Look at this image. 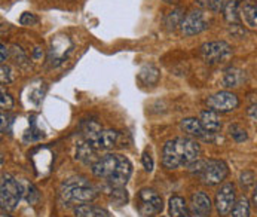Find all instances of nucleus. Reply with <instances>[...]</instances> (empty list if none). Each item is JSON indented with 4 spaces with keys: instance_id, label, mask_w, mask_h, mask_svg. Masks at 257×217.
I'll return each mask as SVG.
<instances>
[{
    "instance_id": "obj_1",
    "label": "nucleus",
    "mask_w": 257,
    "mask_h": 217,
    "mask_svg": "<svg viewBox=\"0 0 257 217\" xmlns=\"http://www.w3.org/2000/svg\"><path fill=\"white\" fill-rule=\"evenodd\" d=\"M91 168L95 177L106 180L111 187H123L133 174L131 161L117 153H109L98 158Z\"/></svg>"
},
{
    "instance_id": "obj_2",
    "label": "nucleus",
    "mask_w": 257,
    "mask_h": 217,
    "mask_svg": "<svg viewBox=\"0 0 257 217\" xmlns=\"http://www.w3.org/2000/svg\"><path fill=\"white\" fill-rule=\"evenodd\" d=\"M201 146L190 137H177L168 140L162 149V164L167 170H177L179 167L190 165L198 161Z\"/></svg>"
},
{
    "instance_id": "obj_3",
    "label": "nucleus",
    "mask_w": 257,
    "mask_h": 217,
    "mask_svg": "<svg viewBox=\"0 0 257 217\" xmlns=\"http://www.w3.org/2000/svg\"><path fill=\"white\" fill-rule=\"evenodd\" d=\"M82 137L95 150H110L119 142V133L114 130H103L94 121H85L80 125Z\"/></svg>"
},
{
    "instance_id": "obj_4",
    "label": "nucleus",
    "mask_w": 257,
    "mask_h": 217,
    "mask_svg": "<svg viewBox=\"0 0 257 217\" xmlns=\"http://www.w3.org/2000/svg\"><path fill=\"white\" fill-rule=\"evenodd\" d=\"M60 196L67 204H86L97 198L95 187L85 179H69L61 184Z\"/></svg>"
},
{
    "instance_id": "obj_5",
    "label": "nucleus",
    "mask_w": 257,
    "mask_h": 217,
    "mask_svg": "<svg viewBox=\"0 0 257 217\" xmlns=\"http://www.w3.org/2000/svg\"><path fill=\"white\" fill-rule=\"evenodd\" d=\"M23 186L21 183L12 177L11 174H3L0 181V205L3 210L12 211L20 204L23 196Z\"/></svg>"
},
{
    "instance_id": "obj_6",
    "label": "nucleus",
    "mask_w": 257,
    "mask_h": 217,
    "mask_svg": "<svg viewBox=\"0 0 257 217\" xmlns=\"http://www.w3.org/2000/svg\"><path fill=\"white\" fill-rule=\"evenodd\" d=\"M137 211L142 217H153L164 210L162 196L153 189H142L136 199Z\"/></svg>"
},
{
    "instance_id": "obj_7",
    "label": "nucleus",
    "mask_w": 257,
    "mask_h": 217,
    "mask_svg": "<svg viewBox=\"0 0 257 217\" xmlns=\"http://www.w3.org/2000/svg\"><path fill=\"white\" fill-rule=\"evenodd\" d=\"M199 55L208 66H214V64H220L230 58L232 48L224 40L208 42L199 48Z\"/></svg>"
},
{
    "instance_id": "obj_8",
    "label": "nucleus",
    "mask_w": 257,
    "mask_h": 217,
    "mask_svg": "<svg viewBox=\"0 0 257 217\" xmlns=\"http://www.w3.org/2000/svg\"><path fill=\"white\" fill-rule=\"evenodd\" d=\"M73 49V42L72 39L66 35H57L52 37L51 40V46L48 51V61L51 66L57 67L60 66L72 52Z\"/></svg>"
},
{
    "instance_id": "obj_9",
    "label": "nucleus",
    "mask_w": 257,
    "mask_h": 217,
    "mask_svg": "<svg viewBox=\"0 0 257 217\" xmlns=\"http://www.w3.org/2000/svg\"><path fill=\"white\" fill-rule=\"evenodd\" d=\"M229 174V168L224 161L221 159H208L204 161L202 171L199 174L201 180L208 186H216L220 184Z\"/></svg>"
},
{
    "instance_id": "obj_10",
    "label": "nucleus",
    "mask_w": 257,
    "mask_h": 217,
    "mask_svg": "<svg viewBox=\"0 0 257 217\" xmlns=\"http://www.w3.org/2000/svg\"><path fill=\"white\" fill-rule=\"evenodd\" d=\"M208 108L217 112V113H229L233 112L239 106V98L236 94L230 91H219L207 98Z\"/></svg>"
},
{
    "instance_id": "obj_11",
    "label": "nucleus",
    "mask_w": 257,
    "mask_h": 217,
    "mask_svg": "<svg viewBox=\"0 0 257 217\" xmlns=\"http://www.w3.org/2000/svg\"><path fill=\"white\" fill-rule=\"evenodd\" d=\"M180 29L184 36H195L208 29V21L202 11H192L184 17Z\"/></svg>"
},
{
    "instance_id": "obj_12",
    "label": "nucleus",
    "mask_w": 257,
    "mask_h": 217,
    "mask_svg": "<svg viewBox=\"0 0 257 217\" xmlns=\"http://www.w3.org/2000/svg\"><path fill=\"white\" fill-rule=\"evenodd\" d=\"M235 186L232 183H224L216 195V210L220 216H227L235 207Z\"/></svg>"
},
{
    "instance_id": "obj_13",
    "label": "nucleus",
    "mask_w": 257,
    "mask_h": 217,
    "mask_svg": "<svg viewBox=\"0 0 257 217\" xmlns=\"http://www.w3.org/2000/svg\"><path fill=\"white\" fill-rule=\"evenodd\" d=\"M190 213L196 217H208L211 214V199L204 192H195L190 196Z\"/></svg>"
},
{
    "instance_id": "obj_14",
    "label": "nucleus",
    "mask_w": 257,
    "mask_h": 217,
    "mask_svg": "<svg viewBox=\"0 0 257 217\" xmlns=\"http://www.w3.org/2000/svg\"><path fill=\"white\" fill-rule=\"evenodd\" d=\"M95 152H97V150L83 139V140H80V142L76 145L74 158H76L77 161H80L82 164H85V165H94L95 161L98 159V158L95 156Z\"/></svg>"
},
{
    "instance_id": "obj_15",
    "label": "nucleus",
    "mask_w": 257,
    "mask_h": 217,
    "mask_svg": "<svg viewBox=\"0 0 257 217\" xmlns=\"http://www.w3.org/2000/svg\"><path fill=\"white\" fill-rule=\"evenodd\" d=\"M199 121H201L204 130H205L208 134H217V133L220 131L221 119L217 112H214V110H211V108L204 110V112H201Z\"/></svg>"
},
{
    "instance_id": "obj_16",
    "label": "nucleus",
    "mask_w": 257,
    "mask_h": 217,
    "mask_svg": "<svg viewBox=\"0 0 257 217\" xmlns=\"http://www.w3.org/2000/svg\"><path fill=\"white\" fill-rule=\"evenodd\" d=\"M180 128L183 130L186 134H189L190 137H196V139H204V140H207L208 136H211V134H208V133L204 130L201 121L196 119V118H186V119H183V121L180 122Z\"/></svg>"
},
{
    "instance_id": "obj_17",
    "label": "nucleus",
    "mask_w": 257,
    "mask_h": 217,
    "mask_svg": "<svg viewBox=\"0 0 257 217\" xmlns=\"http://www.w3.org/2000/svg\"><path fill=\"white\" fill-rule=\"evenodd\" d=\"M239 15H241V21L247 27L257 29V5H254L250 0L242 2L241 8H239Z\"/></svg>"
},
{
    "instance_id": "obj_18",
    "label": "nucleus",
    "mask_w": 257,
    "mask_h": 217,
    "mask_svg": "<svg viewBox=\"0 0 257 217\" xmlns=\"http://www.w3.org/2000/svg\"><path fill=\"white\" fill-rule=\"evenodd\" d=\"M74 216L76 217H110V213L101 207L92 205V204H80L74 207Z\"/></svg>"
},
{
    "instance_id": "obj_19",
    "label": "nucleus",
    "mask_w": 257,
    "mask_h": 217,
    "mask_svg": "<svg viewBox=\"0 0 257 217\" xmlns=\"http://www.w3.org/2000/svg\"><path fill=\"white\" fill-rule=\"evenodd\" d=\"M159 77H161V72L153 64H145L139 72L140 82L146 86H155L159 82Z\"/></svg>"
},
{
    "instance_id": "obj_20",
    "label": "nucleus",
    "mask_w": 257,
    "mask_h": 217,
    "mask_svg": "<svg viewBox=\"0 0 257 217\" xmlns=\"http://www.w3.org/2000/svg\"><path fill=\"white\" fill-rule=\"evenodd\" d=\"M168 213L170 217H187L190 214V210L187 208L184 198L174 195L168 201Z\"/></svg>"
},
{
    "instance_id": "obj_21",
    "label": "nucleus",
    "mask_w": 257,
    "mask_h": 217,
    "mask_svg": "<svg viewBox=\"0 0 257 217\" xmlns=\"http://www.w3.org/2000/svg\"><path fill=\"white\" fill-rule=\"evenodd\" d=\"M244 79H245V73L242 72V70H239V69L232 67V69H227L224 72L223 85L226 88H236V86H239L244 82Z\"/></svg>"
},
{
    "instance_id": "obj_22",
    "label": "nucleus",
    "mask_w": 257,
    "mask_h": 217,
    "mask_svg": "<svg viewBox=\"0 0 257 217\" xmlns=\"http://www.w3.org/2000/svg\"><path fill=\"white\" fill-rule=\"evenodd\" d=\"M241 2L239 0H229V3L224 8V18L230 26H239L241 15H239Z\"/></svg>"
},
{
    "instance_id": "obj_23",
    "label": "nucleus",
    "mask_w": 257,
    "mask_h": 217,
    "mask_svg": "<svg viewBox=\"0 0 257 217\" xmlns=\"http://www.w3.org/2000/svg\"><path fill=\"white\" fill-rule=\"evenodd\" d=\"M184 20V9L177 8L174 11H171L167 17H165V27L168 30H176L177 27L182 26Z\"/></svg>"
},
{
    "instance_id": "obj_24",
    "label": "nucleus",
    "mask_w": 257,
    "mask_h": 217,
    "mask_svg": "<svg viewBox=\"0 0 257 217\" xmlns=\"http://www.w3.org/2000/svg\"><path fill=\"white\" fill-rule=\"evenodd\" d=\"M232 217H250V201L245 196H241L232 210Z\"/></svg>"
},
{
    "instance_id": "obj_25",
    "label": "nucleus",
    "mask_w": 257,
    "mask_h": 217,
    "mask_svg": "<svg viewBox=\"0 0 257 217\" xmlns=\"http://www.w3.org/2000/svg\"><path fill=\"white\" fill-rule=\"evenodd\" d=\"M109 196L114 205H125L128 202V192L123 187H111Z\"/></svg>"
},
{
    "instance_id": "obj_26",
    "label": "nucleus",
    "mask_w": 257,
    "mask_h": 217,
    "mask_svg": "<svg viewBox=\"0 0 257 217\" xmlns=\"http://www.w3.org/2000/svg\"><path fill=\"white\" fill-rule=\"evenodd\" d=\"M198 5L204 9H210L213 12H220L224 11L226 5L229 3V0H196Z\"/></svg>"
},
{
    "instance_id": "obj_27",
    "label": "nucleus",
    "mask_w": 257,
    "mask_h": 217,
    "mask_svg": "<svg viewBox=\"0 0 257 217\" xmlns=\"http://www.w3.org/2000/svg\"><path fill=\"white\" fill-rule=\"evenodd\" d=\"M229 134L233 139V142H236V143H242V142H245L248 139L247 131L242 127L236 125V124H233V125L229 127Z\"/></svg>"
},
{
    "instance_id": "obj_28",
    "label": "nucleus",
    "mask_w": 257,
    "mask_h": 217,
    "mask_svg": "<svg viewBox=\"0 0 257 217\" xmlns=\"http://www.w3.org/2000/svg\"><path fill=\"white\" fill-rule=\"evenodd\" d=\"M23 190L26 192V199L30 202V204H35L39 198V193H37V189L33 186V184H29L26 183V189L23 187Z\"/></svg>"
},
{
    "instance_id": "obj_29",
    "label": "nucleus",
    "mask_w": 257,
    "mask_h": 217,
    "mask_svg": "<svg viewBox=\"0 0 257 217\" xmlns=\"http://www.w3.org/2000/svg\"><path fill=\"white\" fill-rule=\"evenodd\" d=\"M0 106L2 110H9V108L14 107V98L5 91V88H2V97H0Z\"/></svg>"
},
{
    "instance_id": "obj_30",
    "label": "nucleus",
    "mask_w": 257,
    "mask_h": 217,
    "mask_svg": "<svg viewBox=\"0 0 257 217\" xmlns=\"http://www.w3.org/2000/svg\"><path fill=\"white\" fill-rule=\"evenodd\" d=\"M239 183L244 189H248L253 183H254V174L251 171H244L239 176Z\"/></svg>"
},
{
    "instance_id": "obj_31",
    "label": "nucleus",
    "mask_w": 257,
    "mask_h": 217,
    "mask_svg": "<svg viewBox=\"0 0 257 217\" xmlns=\"http://www.w3.org/2000/svg\"><path fill=\"white\" fill-rule=\"evenodd\" d=\"M37 21V17L35 14H32V12H24L21 17H20V24L21 26H33V24H36Z\"/></svg>"
},
{
    "instance_id": "obj_32",
    "label": "nucleus",
    "mask_w": 257,
    "mask_h": 217,
    "mask_svg": "<svg viewBox=\"0 0 257 217\" xmlns=\"http://www.w3.org/2000/svg\"><path fill=\"white\" fill-rule=\"evenodd\" d=\"M12 116H9L8 113H5V112H2V133L5 134V133H9L11 131V124H12Z\"/></svg>"
},
{
    "instance_id": "obj_33",
    "label": "nucleus",
    "mask_w": 257,
    "mask_h": 217,
    "mask_svg": "<svg viewBox=\"0 0 257 217\" xmlns=\"http://www.w3.org/2000/svg\"><path fill=\"white\" fill-rule=\"evenodd\" d=\"M12 55H14V58L17 60V63H24V61H27V57H26V54H24V51L20 48V46H12Z\"/></svg>"
},
{
    "instance_id": "obj_34",
    "label": "nucleus",
    "mask_w": 257,
    "mask_h": 217,
    "mask_svg": "<svg viewBox=\"0 0 257 217\" xmlns=\"http://www.w3.org/2000/svg\"><path fill=\"white\" fill-rule=\"evenodd\" d=\"M142 162H143V167H145V170H146L147 173H150V171L153 170V158L150 156L149 152H145V153H143Z\"/></svg>"
},
{
    "instance_id": "obj_35",
    "label": "nucleus",
    "mask_w": 257,
    "mask_h": 217,
    "mask_svg": "<svg viewBox=\"0 0 257 217\" xmlns=\"http://www.w3.org/2000/svg\"><path fill=\"white\" fill-rule=\"evenodd\" d=\"M2 83H9L12 82V74H11V67L2 64Z\"/></svg>"
},
{
    "instance_id": "obj_36",
    "label": "nucleus",
    "mask_w": 257,
    "mask_h": 217,
    "mask_svg": "<svg viewBox=\"0 0 257 217\" xmlns=\"http://www.w3.org/2000/svg\"><path fill=\"white\" fill-rule=\"evenodd\" d=\"M248 116H250V119H251L253 122H256L257 124V104H253L251 107L248 108Z\"/></svg>"
},
{
    "instance_id": "obj_37",
    "label": "nucleus",
    "mask_w": 257,
    "mask_h": 217,
    "mask_svg": "<svg viewBox=\"0 0 257 217\" xmlns=\"http://www.w3.org/2000/svg\"><path fill=\"white\" fill-rule=\"evenodd\" d=\"M0 52H2V63H5V61H6V58H8V48H6V45H5V43H2V45H0Z\"/></svg>"
},
{
    "instance_id": "obj_38",
    "label": "nucleus",
    "mask_w": 257,
    "mask_h": 217,
    "mask_svg": "<svg viewBox=\"0 0 257 217\" xmlns=\"http://www.w3.org/2000/svg\"><path fill=\"white\" fill-rule=\"evenodd\" d=\"M43 57V51H42V48L40 46H36L35 48V51H33V58L35 60H40Z\"/></svg>"
},
{
    "instance_id": "obj_39",
    "label": "nucleus",
    "mask_w": 257,
    "mask_h": 217,
    "mask_svg": "<svg viewBox=\"0 0 257 217\" xmlns=\"http://www.w3.org/2000/svg\"><path fill=\"white\" fill-rule=\"evenodd\" d=\"M253 204L257 207V184H256V189H254V192H253Z\"/></svg>"
},
{
    "instance_id": "obj_40",
    "label": "nucleus",
    "mask_w": 257,
    "mask_h": 217,
    "mask_svg": "<svg viewBox=\"0 0 257 217\" xmlns=\"http://www.w3.org/2000/svg\"><path fill=\"white\" fill-rule=\"evenodd\" d=\"M165 3H177L179 0H164Z\"/></svg>"
},
{
    "instance_id": "obj_41",
    "label": "nucleus",
    "mask_w": 257,
    "mask_h": 217,
    "mask_svg": "<svg viewBox=\"0 0 257 217\" xmlns=\"http://www.w3.org/2000/svg\"><path fill=\"white\" fill-rule=\"evenodd\" d=\"M2 217H11V216H8V214H2Z\"/></svg>"
},
{
    "instance_id": "obj_42",
    "label": "nucleus",
    "mask_w": 257,
    "mask_h": 217,
    "mask_svg": "<svg viewBox=\"0 0 257 217\" xmlns=\"http://www.w3.org/2000/svg\"><path fill=\"white\" fill-rule=\"evenodd\" d=\"M161 217H164V216H161Z\"/></svg>"
}]
</instances>
